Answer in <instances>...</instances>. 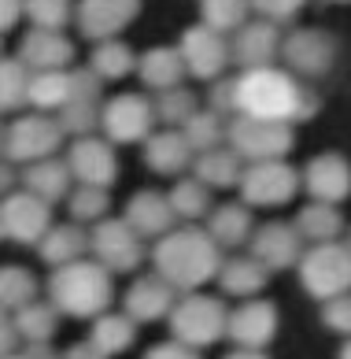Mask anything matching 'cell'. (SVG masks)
I'll return each instance as SVG.
<instances>
[{
	"instance_id": "6da1fadb",
	"label": "cell",
	"mask_w": 351,
	"mask_h": 359,
	"mask_svg": "<svg viewBox=\"0 0 351 359\" xmlns=\"http://www.w3.org/2000/svg\"><path fill=\"white\" fill-rule=\"evenodd\" d=\"M233 111L255 118H277V123H307L318 111V97L300 86L289 67L281 71L274 63L248 67L233 78Z\"/></svg>"
},
{
	"instance_id": "7a4b0ae2",
	"label": "cell",
	"mask_w": 351,
	"mask_h": 359,
	"mask_svg": "<svg viewBox=\"0 0 351 359\" xmlns=\"http://www.w3.org/2000/svg\"><path fill=\"white\" fill-rule=\"evenodd\" d=\"M152 263L163 282H170L178 292H188L204 289L219 274L222 248L200 226H170L163 237L152 241Z\"/></svg>"
},
{
	"instance_id": "3957f363",
	"label": "cell",
	"mask_w": 351,
	"mask_h": 359,
	"mask_svg": "<svg viewBox=\"0 0 351 359\" xmlns=\"http://www.w3.org/2000/svg\"><path fill=\"white\" fill-rule=\"evenodd\" d=\"M115 300V274L100 267L97 259H71L52 267L48 278V304L60 315L71 318H97L100 311L111 308Z\"/></svg>"
},
{
	"instance_id": "277c9868",
	"label": "cell",
	"mask_w": 351,
	"mask_h": 359,
	"mask_svg": "<svg viewBox=\"0 0 351 359\" xmlns=\"http://www.w3.org/2000/svg\"><path fill=\"white\" fill-rule=\"evenodd\" d=\"M226 304L219 297H207V292L188 289L185 297H174L167 323H170V337L185 341L188 348H211L226 337Z\"/></svg>"
},
{
	"instance_id": "5b68a950",
	"label": "cell",
	"mask_w": 351,
	"mask_h": 359,
	"mask_svg": "<svg viewBox=\"0 0 351 359\" xmlns=\"http://www.w3.org/2000/svg\"><path fill=\"white\" fill-rule=\"evenodd\" d=\"M226 144L240 159H248V163H255V159H285L296 144V130H292V123L233 111L226 123Z\"/></svg>"
},
{
	"instance_id": "8992f818",
	"label": "cell",
	"mask_w": 351,
	"mask_h": 359,
	"mask_svg": "<svg viewBox=\"0 0 351 359\" xmlns=\"http://www.w3.org/2000/svg\"><path fill=\"white\" fill-rule=\"evenodd\" d=\"M300 285L315 300H329L351 289V248L344 241H318L300 256Z\"/></svg>"
},
{
	"instance_id": "52a82bcc",
	"label": "cell",
	"mask_w": 351,
	"mask_h": 359,
	"mask_svg": "<svg viewBox=\"0 0 351 359\" xmlns=\"http://www.w3.org/2000/svg\"><path fill=\"white\" fill-rule=\"evenodd\" d=\"M240 201L248 208H285L300 193V170L285 159H255L240 170Z\"/></svg>"
},
{
	"instance_id": "ba28073f",
	"label": "cell",
	"mask_w": 351,
	"mask_h": 359,
	"mask_svg": "<svg viewBox=\"0 0 351 359\" xmlns=\"http://www.w3.org/2000/svg\"><path fill=\"white\" fill-rule=\"evenodd\" d=\"M148 241L130 230L126 219H97L89 230V256L111 274H133L148 256Z\"/></svg>"
},
{
	"instance_id": "9c48e42d",
	"label": "cell",
	"mask_w": 351,
	"mask_h": 359,
	"mask_svg": "<svg viewBox=\"0 0 351 359\" xmlns=\"http://www.w3.org/2000/svg\"><path fill=\"white\" fill-rule=\"evenodd\" d=\"M63 126L48 115H19L0 137V152L11 163H34V159L56 156L63 144Z\"/></svg>"
},
{
	"instance_id": "30bf717a",
	"label": "cell",
	"mask_w": 351,
	"mask_h": 359,
	"mask_svg": "<svg viewBox=\"0 0 351 359\" xmlns=\"http://www.w3.org/2000/svg\"><path fill=\"white\" fill-rule=\"evenodd\" d=\"M156 126L152 97L144 93H118L100 104V130L111 144H141Z\"/></svg>"
},
{
	"instance_id": "8fae6325",
	"label": "cell",
	"mask_w": 351,
	"mask_h": 359,
	"mask_svg": "<svg viewBox=\"0 0 351 359\" xmlns=\"http://www.w3.org/2000/svg\"><path fill=\"white\" fill-rule=\"evenodd\" d=\"M281 60L296 78H322L336 60V41L318 26H300L289 37H281Z\"/></svg>"
},
{
	"instance_id": "7c38bea8",
	"label": "cell",
	"mask_w": 351,
	"mask_h": 359,
	"mask_svg": "<svg viewBox=\"0 0 351 359\" xmlns=\"http://www.w3.org/2000/svg\"><path fill=\"white\" fill-rule=\"evenodd\" d=\"M52 226V204L34 196L30 189H11L0 201V230L19 245H37L41 233Z\"/></svg>"
},
{
	"instance_id": "4fadbf2b",
	"label": "cell",
	"mask_w": 351,
	"mask_h": 359,
	"mask_svg": "<svg viewBox=\"0 0 351 359\" xmlns=\"http://www.w3.org/2000/svg\"><path fill=\"white\" fill-rule=\"evenodd\" d=\"M178 52H181L185 74L200 78V82H211V78H219L229 67V41H226V34L211 30V26H204V22L188 26V30L181 34Z\"/></svg>"
},
{
	"instance_id": "5bb4252c",
	"label": "cell",
	"mask_w": 351,
	"mask_h": 359,
	"mask_svg": "<svg viewBox=\"0 0 351 359\" xmlns=\"http://www.w3.org/2000/svg\"><path fill=\"white\" fill-rule=\"evenodd\" d=\"M67 167H71L74 182L82 185H100V189H111L118 178V156L115 144L107 137L97 134H82L74 137V144L67 149Z\"/></svg>"
},
{
	"instance_id": "9a60e30c",
	"label": "cell",
	"mask_w": 351,
	"mask_h": 359,
	"mask_svg": "<svg viewBox=\"0 0 351 359\" xmlns=\"http://www.w3.org/2000/svg\"><path fill=\"white\" fill-rule=\"evenodd\" d=\"M56 123L63 126L67 137H82L100 126V78L89 67L71 71V97L60 108Z\"/></svg>"
},
{
	"instance_id": "2e32d148",
	"label": "cell",
	"mask_w": 351,
	"mask_h": 359,
	"mask_svg": "<svg viewBox=\"0 0 351 359\" xmlns=\"http://www.w3.org/2000/svg\"><path fill=\"white\" fill-rule=\"evenodd\" d=\"M226 337L237 348H259L263 352L277 337V308L270 300L245 297V304L237 311L226 315Z\"/></svg>"
},
{
	"instance_id": "e0dca14e",
	"label": "cell",
	"mask_w": 351,
	"mask_h": 359,
	"mask_svg": "<svg viewBox=\"0 0 351 359\" xmlns=\"http://www.w3.org/2000/svg\"><path fill=\"white\" fill-rule=\"evenodd\" d=\"M141 15V0H78L74 22L85 41L118 37L126 26Z\"/></svg>"
},
{
	"instance_id": "ac0fdd59",
	"label": "cell",
	"mask_w": 351,
	"mask_h": 359,
	"mask_svg": "<svg viewBox=\"0 0 351 359\" xmlns=\"http://www.w3.org/2000/svg\"><path fill=\"white\" fill-rule=\"evenodd\" d=\"M300 185L310 201L340 204L351 196V163L340 152H322L300 170Z\"/></svg>"
},
{
	"instance_id": "d6986e66",
	"label": "cell",
	"mask_w": 351,
	"mask_h": 359,
	"mask_svg": "<svg viewBox=\"0 0 351 359\" xmlns=\"http://www.w3.org/2000/svg\"><path fill=\"white\" fill-rule=\"evenodd\" d=\"M248 245H252V256L259 259L270 274L296 267L300 256H303V237L289 222H266V226H259V230H252Z\"/></svg>"
},
{
	"instance_id": "ffe728a7",
	"label": "cell",
	"mask_w": 351,
	"mask_h": 359,
	"mask_svg": "<svg viewBox=\"0 0 351 359\" xmlns=\"http://www.w3.org/2000/svg\"><path fill=\"white\" fill-rule=\"evenodd\" d=\"M277 52H281V30H277V22H270V19L240 22L233 30V41H229V60H233L240 71L266 67V63L277 60Z\"/></svg>"
},
{
	"instance_id": "44dd1931",
	"label": "cell",
	"mask_w": 351,
	"mask_h": 359,
	"mask_svg": "<svg viewBox=\"0 0 351 359\" xmlns=\"http://www.w3.org/2000/svg\"><path fill=\"white\" fill-rule=\"evenodd\" d=\"M123 219L130 222L133 233L144 237V241H156V237H163L170 230V226H178V215H174L167 193H156V189L133 193L130 201H126Z\"/></svg>"
},
{
	"instance_id": "7402d4cb",
	"label": "cell",
	"mask_w": 351,
	"mask_h": 359,
	"mask_svg": "<svg viewBox=\"0 0 351 359\" xmlns=\"http://www.w3.org/2000/svg\"><path fill=\"white\" fill-rule=\"evenodd\" d=\"M174 297H178V289L170 282H163L159 274H144L123 292V311L137 326L141 323H159V318H167Z\"/></svg>"
},
{
	"instance_id": "603a6c76",
	"label": "cell",
	"mask_w": 351,
	"mask_h": 359,
	"mask_svg": "<svg viewBox=\"0 0 351 359\" xmlns=\"http://www.w3.org/2000/svg\"><path fill=\"white\" fill-rule=\"evenodd\" d=\"M144 163L156 170V175H163V178H178L185 175L188 167H193V149H188V141L181 137V130L178 126H167V130H159V134H148L144 141Z\"/></svg>"
},
{
	"instance_id": "cb8c5ba5",
	"label": "cell",
	"mask_w": 351,
	"mask_h": 359,
	"mask_svg": "<svg viewBox=\"0 0 351 359\" xmlns=\"http://www.w3.org/2000/svg\"><path fill=\"white\" fill-rule=\"evenodd\" d=\"M19 60L30 71H60V67H71L74 45L63 37V30H41V26H34L19 45Z\"/></svg>"
},
{
	"instance_id": "d4e9b609",
	"label": "cell",
	"mask_w": 351,
	"mask_h": 359,
	"mask_svg": "<svg viewBox=\"0 0 351 359\" xmlns=\"http://www.w3.org/2000/svg\"><path fill=\"white\" fill-rule=\"evenodd\" d=\"M22 189H30L34 196H41L48 204H60L67 201V193H71V167H67V159H56V156H45V159H34V163H26V170L19 175Z\"/></svg>"
},
{
	"instance_id": "484cf974",
	"label": "cell",
	"mask_w": 351,
	"mask_h": 359,
	"mask_svg": "<svg viewBox=\"0 0 351 359\" xmlns=\"http://www.w3.org/2000/svg\"><path fill=\"white\" fill-rule=\"evenodd\" d=\"M214 282H219V289L226 292V297L245 300V297H259V292L266 289L270 271L248 252V256H229V259H222V263H219V274H214Z\"/></svg>"
},
{
	"instance_id": "4316f807",
	"label": "cell",
	"mask_w": 351,
	"mask_h": 359,
	"mask_svg": "<svg viewBox=\"0 0 351 359\" xmlns=\"http://www.w3.org/2000/svg\"><path fill=\"white\" fill-rule=\"evenodd\" d=\"M204 219H207L204 230L211 233V241L219 245V248H240V245H248V237H252V230H255L252 208H248L245 201L219 204V208H211Z\"/></svg>"
},
{
	"instance_id": "83f0119b",
	"label": "cell",
	"mask_w": 351,
	"mask_h": 359,
	"mask_svg": "<svg viewBox=\"0 0 351 359\" xmlns=\"http://www.w3.org/2000/svg\"><path fill=\"white\" fill-rule=\"evenodd\" d=\"M34 248H37V256H41V263L60 267V263H71V259L85 256L89 252V233L82 230V222H60V226L52 222Z\"/></svg>"
},
{
	"instance_id": "f1b7e54d",
	"label": "cell",
	"mask_w": 351,
	"mask_h": 359,
	"mask_svg": "<svg viewBox=\"0 0 351 359\" xmlns=\"http://www.w3.org/2000/svg\"><path fill=\"white\" fill-rule=\"evenodd\" d=\"M137 74L141 82L159 93V89H170V86H181L185 82V63H181V52L178 45H156L148 48L144 56H137Z\"/></svg>"
},
{
	"instance_id": "f546056e",
	"label": "cell",
	"mask_w": 351,
	"mask_h": 359,
	"mask_svg": "<svg viewBox=\"0 0 351 359\" xmlns=\"http://www.w3.org/2000/svg\"><path fill=\"white\" fill-rule=\"evenodd\" d=\"M188 170L204 185H211V189H229V185H237L240 170H245V159L229 149V144H214L207 152H196Z\"/></svg>"
},
{
	"instance_id": "4dcf8cb0",
	"label": "cell",
	"mask_w": 351,
	"mask_h": 359,
	"mask_svg": "<svg viewBox=\"0 0 351 359\" xmlns=\"http://www.w3.org/2000/svg\"><path fill=\"white\" fill-rule=\"evenodd\" d=\"M296 230H300L303 241L318 245V241H336V237L344 233V215L336 204H326V201H310L300 208V215H296Z\"/></svg>"
},
{
	"instance_id": "1f68e13d",
	"label": "cell",
	"mask_w": 351,
	"mask_h": 359,
	"mask_svg": "<svg viewBox=\"0 0 351 359\" xmlns=\"http://www.w3.org/2000/svg\"><path fill=\"white\" fill-rule=\"evenodd\" d=\"M11 323H15L19 341H26V344H48L52 337H56V330H60V311L52 308V304L34 297L30 304H22L19 311H11Z\"/></svg>"
},
{
	"instance_id": "d6a6232c",
	"label": "cell",
	"mask_w": 351,
	"mask_h": 359,
	"mask_svg": "<svg viewBox=\"0 0 351 359\" xmlns=\"http://www.w3.org/2000/svg\"><path fill=\"white\" fill-rule=\"evenodd\" d=\"M89 71L100 78V82H123L126 74L137 71V56H133V48L123 41V37H104L97 41L89 56Z\"/></svg>"
},
{
	"instance_id": "836d02e7",
	"label": "cell",
	"mask_w": 351,
	"mask_h": 359,
	"mask_svg": "<svg viewBox=\"0 0 351 359\" xmlns=\"http://www.w3.org/2000/svg\"><path fill=\"white\" fill-rule=\"evenodd\" d=\"M89 323H92L89 341L97 344L100 359H104V355H118V352H126L130 344H133V337H137V323H133V318H130L126 311H118V315L100 311L97 318H89Z\"/></svg>"
},
{
	"instance_id": "e575fe53",
	"label": "cell",
	"mask_w": 351,
	"mask_h": 359,
	"mask_svg": "<svg viewBox=\"0 0 351 359\" xmlns=\"http://www.w3.org/2000/svg\"><path fill=\"white\" fill-rule=\"evenodd\" d=\"M67 97H71V71H30V89H26V104L37 111H60Z\"/></svg>"
},
{
	"instance_id": "d590c367",
	"label": "cell",
	"mask_w": 351,
	"mask_h": 359,
	"mask_svg": "<svg viewBox=\"0 0 351 359\" xmlns=\"http://www.w3.org/2000/svg\"><path fill=\"white\" fill-rule=\"evenodd\" d=\"M167 201L174 208V215L185 219V222H196L204 219L211 211V185H204L196 175H178V182H174V189L167 193Z\"/></svg>"
},
{
	"instance_id": "8d00e7d4",
	"label": "cell",
	"mask_w": 351,
	"mask_h": 359,
	"mask_svg": "<svg viewBox=\"0 0 351 359\" xmlns=\"http://www.w3.org/2000/svg\"><path fill=\"white\" fill-rule=\"evenodd\" d=\"M178 130H181V137L188 141L193 152H207V149H214V144H226V123H222V115L211 111V108L207 111L196 108Z\"/></svg>"
},
{
	"instance_id": "74e56055",
	"label": "cell",
	"mask_w": 351,
	"mask_h": 359,
	"mask_svg": "<svg viewBox=\"0 0 351 359\" xmlns=\"http://www.w3.org/2000/svg\"><path fill=\"white\" fill-rule=\"evenodd\" d=\"M26 89H30V67L19 56H0V111H19L26 104Z\"/></svg>"
},
{
	"instance_id": "f35d334b",
	"label": "cell",
	"mask_w": 351,
	"mask_h": 359,
	"mask_svg": "<svg viewBox=\"0 0 351 359\" xmlns=\"http://www.w3.org/2000/svg\"><path fill=\"white\" fill-rule=\"evenodd\" d=\"M200 108L196 93H188L185 86H170V89H159L156 100H152V111H156V123L163 126H181L188 115Z\"/></svg>"
},
{
	"instance_id": "ab89813d",
	"label": "cell",
	"mask_w": 351,
	"mask_h": 359,
	"mask_svg": "<svg viewBox=\"0 0 351 359\" xmlns=\"http://www.w3.org/2000/svg\"><path fill=\"white\" fill-rule=\"evenodd\" d=\"M37 297V278L26 267H0V308L19 311L22 304Z\"/></svg>"
},
{
	"instance_id": "60d3db41",
	"label": "cell",
	"mask_w": 351,
	"mask_h": 359,
	"mask_svg": "<svg viewBox=\"0 0 351 359\" xmlns=\"http://www.w3.org/2000/svg\"><path fill=\"white\" fill-rule=\"evenodd\" d=\"M248 0H200V22L219 34H233L240 22H248Z\"/></svg>"
},
{
	"instance_id": "b9f144b4",
	"label": "cell",
	"mask_w": 351,
	"mask_h": 359,
	"mask_svg": "<svg viewBox=\"0 0 351 359\" xmlns=\"http://www.w3.org/2000/svg\"><path fill=\"white\" fill-rule=\"evenodd\" d=\"M67 208H71L74 222H97L111 211V196H107V189H100V185H82L78 182V189L67 193Z\"/></svg>"
},
{
	"instance_id": "7bdbcfd3",
	"label": "cell",
	"mask_w": 351,
	"mask_h": 359,
	"mask_svg": "<svg viewBox=\"0 0 351 359\" xmlns=\"http://www.w3.org/2000/svg\"><path fill=\"white\" fill-rule=\"evenodd\" d=\"M22 15L34 26H41V30H63L74 19V4L71 0H26Z\"/></svg>"
},
{
	"instance_id": "ee69618b",
	"label": "cell",
	"mask_w": 351,
	"mask_h": 359,
	"mask_svg": "<svg viewBox=\"0 0 351 359\" xmlns=\"http://www.w3.org/2000/svg\"><path fill=\"white\" fill-rule=\"evenodd\" d=\"M322 323H326V330H333V334L351 337V289L322 300Z\"/></svg>"
},
{
	"instance_id": "f6af8a7d",
	"label": "cell",
	"mask_w": 351,
	"mask_h": 359,
	"mask_svg": "<svg viewBox=\"0 0 351 359\" xmlns=\"http://www.w3.org/2000/svg\"><path fill=\"white\" fill-rule=\"evenodd\" d=\"M248 8H252L259 19L289 22V19H296V15L307 8V0H248Z\"/></svg>"
},
{
	"instance_id": "bcb514c9",
	"label": "cell",
	"mask_w": 351,
	"mask_h": 359,
	"mask_svg": "<svg viewBox=\"0 0 351 359\" xmlns=\"http://www.w3.org/2000/svg\"><path fill=\"white\" fill-rule=\"evenodd\" d=\"M207 108L219 111L222 118L233 115V78H211V89H207Z\"/></svg>"
},
{
	"instance_id": "7dc6e473",
	"label": "cell",
	"mask_w": 351,
	"mask_h": 359,
	"mask_svg": "<svg viewBox=\"0 0 351 359\" xmlns=\"http://www.w3.org/2000/svg\"><path fill=\"white\" fill-rule=\"evenodd\" d=\"M144 355H148V359H193V355H200V352L188 348L185 341L170 337V341H163V344H152V348H148Z\"/></svg>"
},
{
	"instance_id": "c3c4849f",
	"label": "cell",
	"mask_w": 351,
	"mask_h": 359,
	"mask_svg": "<svg viewBox=\"0 0 351 359\" xmlns=\"http://www.w3.org/2000/svg\"><path fill=\"white\" fill-rule=\"evenodd\" d=\"M15 344L19 334H15V323H11V311L0 308V355H15Z\"/></svg>"
},
{
	"instance_id": "681fc988",
	"label": "cell",
	"mask_w": 351,
	"mask_h": 359,
	"mask_svg": "<svg viewBox=\"0 0 351 359\" xmlns=\"http://www.w3.org/2000/svg\"><path fill=\"white\" fill-rule=\"evenodd\" d=\"M22 4H26V0H0V34H8V30H15V26H19Z\"/></svg>"
},
{
	"instance_id": "f907efd6",
	"label": "cell",
	"mask_w": 351,
	"mask_h": 359,
	"mask_svg": "<svg viewBox=\"0 0 351 359\" xmlns=\"http://www.w3.org/2000/svg\"><path fill=\"white\" fill-rule=\"evenodd\" d=\"M15 182H19V170H15V163H11V159H0V196L15 189Z\"/></svg>"
},
{
	"instance_id": "816d5d0a",
	"label": "cell",
	"mask_w": 351,
	"mask_h": 359,
	"mask_svg": "<svg viewBox=\"0 0 351 359\" xmlns=\"http://www.w3.org/2000/svg\"><path fill=\"white\" fill-rule=\"evenodd\" d=\"M67 355H71V359H85V355H97V359H100V352H97V344H92V341H82V344H74V348L67 352Z\"/></svg>"
},
{
	"instance_id": "f5cc1de1",
	"label": "cell",
	"mask_w": 351,
	"mask_h": 359,
	"mask_svg": "<svg viewBox=\"0 0 351 359\" xmlns=\"http://www.w3.org/2000/svg\"><path fill=\"white\" fill-rule=\"evenodd\" d=\"M340 359H351V337H344V348H340Z\"/></svg>"
},
{
	"instance_id": "db71d44e",
	"label": "cell",
	"mask_w": 351,
	"mask_h": 359,
	"mask_svg": "<svg viewBox=\"0 0 351 359\" xmlns=\"http://www.w3.org/2000/svg\"><path fill=\"white\" fill-rule=\"evenodd\" d=\"M333 4H351V0H333Z\"/></svg>"
},
{
	"instance_id": "11a10c76",
	"label": "cell",
	"mask_w": 351,
	"mask_h": 359,
	"mask_svg": "<svg viewBox=\"0 0 351 359\" xmlns=\"http://www.w3.org/2000/svg\"><path fill=\"white\" fill-rule=\"evenodd\" d=\"M344 245H347V248H351V233H347V241H344Z\"/></svg>"
},
{
	"instance_id": "9f6ffc18",
	"label": "cell",
	"mask_w": 351,
	"mask_h": 359,
	"mask_svg": "<svg viewBox=\"0 0 351 359\" xmlns=\"http://www.w3.org/2000/svg\"><path fill=\"white\" fill-rule=\"evenodd\" d=\"M0 137H4V130H0Z\"/></svg>"
},
{
	"instance_id": "6f0895ef",
	"label": "cell",
	"mask_w": 351,
	"mask_h": 359,
	"mask_svg": "<svg viewBox=\"0 0 351 359\" xmlns=\"http://www.w3.org/2000/svg\"><path fill=\"white\" fill-rule=\"evenodd\" d=\"M0 237H4V230H0Z\"/></svg>"
}]
</instances>
